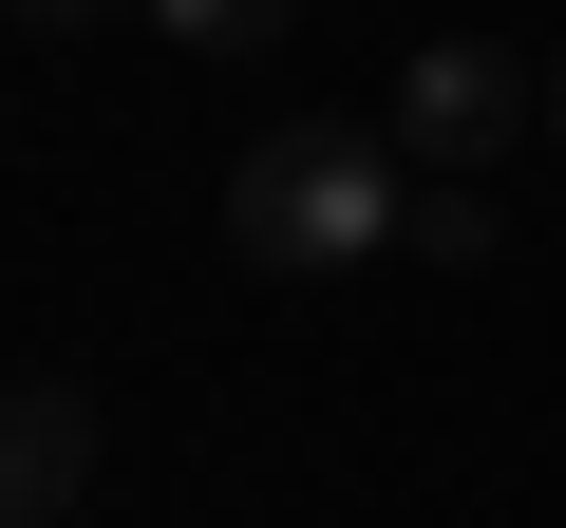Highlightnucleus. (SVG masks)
I'll use <instances>...</instances> for the list:
<instances>
[{
	"label": "nucleus",
	"mask_w": 566,
	"mask_h": 528,
	"mask_svg": "<svg viewBox=\"0 0 566 528\" xmlns=\"http://www.w3.org/2000/svg\"><path fill=\"white\" fill-rule=\"evenodd\" d=\"M227 226H245V264H283V284H340V264H378V245L416 226V151L303 114V133H264V151L227 170Z\"/></svg>",
	"instance_id": "1"
},
{
	"label": "nucleus",
	"mask_w": 566,
	"mask_h": 528,
	"mask_svg": "<svg viewBox=\"0 0 566 528\" xmlns=\"http://www.w3.org/2000/svg\"><path fill=\"white\" fill-rule=\"evenodd\" d=\"M510 133H547V76H528L510 39H416V57H397V151H416V170H491Z\"/></svg>",
	"instance_id": "2"
},
{
	"label": "nucleus",
	"mask_w": 566,
	"mask_h": 528,
	"mask_svg": "<svg viewBox=\"0 0 566 528\" xmlns=\"http://www.w3.org/2000/svg\"><path fill=\"white\" fill-rule=\"evenodd\" d=\"M76 490H95V397L76 378H20V415H0V509L76 528Z\"/></svg>",
	"instance_id": "3"
},
{
	"label": "nucleus",
	"mask_w": 566,
	"mask_h": 528,
	"mask_svg": "<svg viewBox=\"0 0 566 528\" xmlns=\"http://www.w3.org/2000/svg\"><path fill=\"white\" fill-rule=\"evenodd\" d=\"M397 245H416V264H491L510 226H491V189H472V170H416V226H397Z\"/></svg>",
	"instance_id": "4"
},
{
	"label": "nucleus",
	"mask_w": 566,
	"mask_h": 528,
	"mask_svg": "<svg viewBox=\"0 0 566 528\" xmlns=\"http://www.w3.org/2000/svg\"><path fill=\"white\" fill-rule=\"evenodd\" d=\"M133 20H151V39H189V57H264L303 0H133Z\"/></svg>",
	"instance_id": "5"
},
{
	"label": "nucleus",
	"mask_w": 566,
	"mask_h": 528,
	"mask_svg": "<svg viewBox=\"0 0 566 528\" xmlns=\"http://www.w3.org/2000/svg\"><path fill=\"white\" fill-rule=\"evenodd\" d=\"M114 20V0H20V39H95Z\"/></svg>",
	"instance_id": "6"
},
{
	"label": "nucleus",
	"mask_w": 566,
	"mask_h": 528,
	"mask_svg": "<svg viewBox=\"0 0 566 528\" xmlns=\"http://www.w3.org/2000/svg\"><path fill=\"white\" fill-rule=\"evenodd\" d=\"M547 133H566V76H547Z\"/></svg>",
	"instance_id": "7"
}]
</instances>
